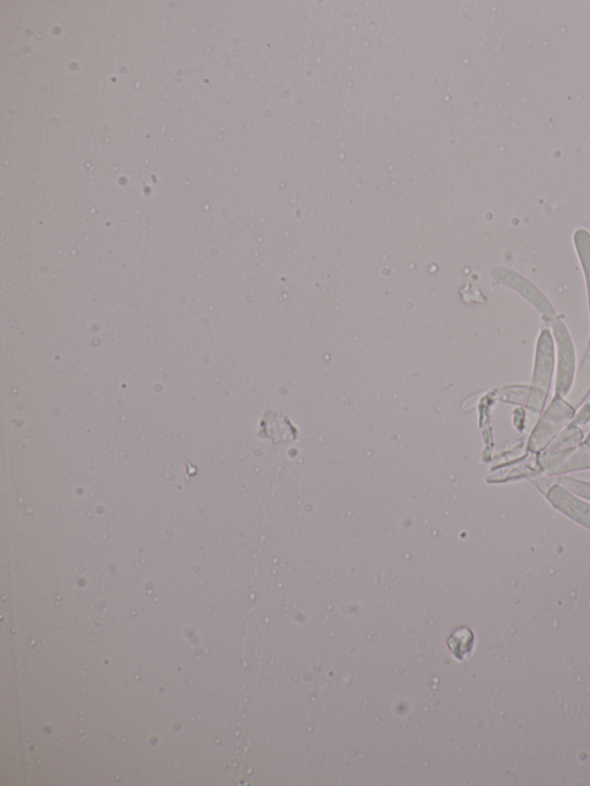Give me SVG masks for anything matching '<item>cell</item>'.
<instances>
[{
    "instance_id": "cell-1",
    "label": "cell",
    "mask_w": 590,
    "mask_h": 786,
    "mask_svg": "<svg viewBox=\"0 0 590 786\" xmlns=\"http://www.w3.org/2000/svg\"><path fill=\"white\" fill-rule=\"evenodd\" d=\"M555 369L554 338L548 329L541 331L537 339L534 373L526 406L534 413H541L549 395Z\"/></svg>"
},
{
    "instance_id": "cell-2",
    "label": "cell",
    "mask_w": 590,
    "mask_h": 786,
    "mask_svg": "<svg viewBox=\"0 0 590 786\" xmlns=\"http://www.w3.org/2000/svg\"><path fill=\"white\" fill-rule=\"evenodd\" d=\"M576 415V408L562 397H555L546 413L537 423L528 442V450L541 452L554 442L555 437L569 425Z\"/></svg>"
},
{
    "instance_id": "cell-3",
    "label": "cell",
    "mask_w": 590,
    "mask_h": 786,
    "mask_svg": "<svg viewBox=\"0 0 590 786\" xmlns=\"http://www.w3.org/2000/svg\"><path fill=\"white\" fill-rule=\"evenodd\" d=\"M558 347V369L556 380V397L569 396L576 374V347L566 324L557 316L550 321Z\"/></svg>"
},
{
    "instance_id": "cell-4",
    "label": "cell",
    "mask_w": 590,
    "mask_h": 786,
    "mask_svg": "<svg viewBox=\"0 0 590 786\" xmlns=\"http://www.w3.org/2000/svg\"><path fill=\"white\" fill-rule=\"evenodd\" d=\"M493 276L499 283H502L506 287H510V289L514 292L520 294L525 300L531 304L537 312H540L544 319L548 320L549 322L556 319L557 314L555 311L554 306H552L549 299L546 297L539 287L535 286L532 282H529L527 278L518 274V272L504 269V268H496L493 271Z\"/></svg>"
},
{
    "instance_id": "cell-5",
    "label": "cell",
    "mask_w": 590,
    "mask_h": 786,
    "mask_svg": "<svg viewBox=\"0 0 590 786\" xmlns=\"http://www.w3.org/2000/svg\"><path fill=\"white\" fill-rule=\"evenodd\" d=\"M539 464L551 475L585 471L590 468V445L586 442L578 448L564 451H548L539 458Z\"/></svg>"
},
{
    "instance_id": "cell-6",
    "label": "cell",
    "mask_w": 590,
    "mask_h": 786,
    "mask_svg": "<svg viewBox=\"0 0 590 786\" xmlns=\"http://www.w3.org/2000/svg\"><path fill=\"white\" fill-rule=\"evenodd\" d=\"M547 500L563 515L590 529V505L559 485L546 490Z\"/></svg>"
},
{
    "instance_id": "cell-7",
    "label": "cell",
    "mask_w": 590,
    "mask_h": 786,
    "mask_svg": "<svg viewBox=\"0 0 590 786\" xmlns=\"http://www.w3.org/2000/svg\"><path fill=\"white\" fill-rule=\"evenodd\" d=\"M590 392V343L585 354L584 360L578 370L576 379H574L572 389L567 396L569 402L574 408H578L582 402L587 398Z\"/></svg>"
},
{
    "instance_id": "cell-8",
    "label": "cell",
    "mask_w": 590,
    "mask_h": 786,
    "mask_svg": "<svg viewBox=\"0 0 590 786\" xmlns=\"http://www.w3.org/2000/svg\"><path fill=\"white\" fill-rule=\"evenodd\" d=\"M474 634L471 630L461 629L452 634L448 640V646L456 659L464 661L473 652Z\"/></svg>"
},
{
    "instance_id": "cell-9",
    "label": "cell",
    "mask_w": 590,
    "mask_h": 786,
    "mask_svg": "<svg viewBox=\"0 0 590 786\" xmlns=\"http://www.w3.org/2000/svg\"><path fill=\"white\" fill-rule=\"evenodd\" d=\"M574 241H576L577 251L579 254L582 267H584V272L586 276L588 307H589V317H590V234L589 232H587L586 230H578L576 232V236H574Z\"/></svg>"
},
{
    "instance_id": "cell-10",
    "label": "cell",
    "mask_w": 590,
    "mask_h": 786,
    "mask_svg": "<svg viewBox=\"0 0 590 786\" xmlns=\"http://www.w3.org/2000/svg\"><path fill=\"white\" fill-rule=\"evenodd\" d=\"M584 441V432L578 427L571 425L557 438L548 451H564L574 449L576 445Z\"/></svg>"
},
{
    "instance_id": "cell-11",
    "label": "cell",
    "mask_w": 590,
    "mask_h": 786,
    "mask_svg": "<svg viewBox=\"0 0 590 786\" xmlns=\"http://www.w3.org/2000/svg\"><path fill=\"white\" fill-rule=\"evenodd\" d=\"M558 482L562 483L564 488L571 491L572 494H576L580 497L590 500V483L574 480L571 478H561L558 480Z\"/></svg>"
},
{
    "instance_id": "cell-12",
    "label": "cell",
    "mask_w": 590,
    "mask_h": 786,
    "mask_svg": "<svg viewBox=\"0 0 590 786\" xmlns=\"http://www.w3.org/2000/svg\"><path fill=\"white\" fill-rule=\"evenodd\" d=\"M589 422H590V402L582 406L578 414L574 415V419L572 420V425L578 427L585 426Z\"/></svg>"
},
{
    "instance_id": "cell-13",
    "label": "cell",
    "mask_w": 590,
    "mask_h": 786,
    "mask_svg": "<svg viewBox=\"0 0 590 786\" xmlns=\"http://www.w3.org/2000/svg\"><path fill=\"white\" fill-rule=\"evenodd\" d=\"M586 443L590 445V434H589V436L587 437Z\"/></svg>"
},
{
    "instance_id": "cell-14",
    "label": "cell",
    "mask_w": 590,
    "mask_h": 786,
    "mask_svg": "<svg viewBox=\"0 0 590 786\" xmlns=\"http://www.w3.org/2000/svg\"><path fill=\"white\" fill-rule=\"evenodd\" d=\"M589 402H590V400H589Z\"/></svg>"
}]
</instances>
